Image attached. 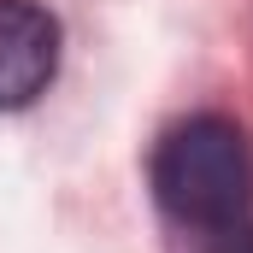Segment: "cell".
Segmentation results:
<instances>
[{
	"mask_svg": "<svg viewBox=\"0 0 253 253\" xmlns=\"http://www.w3.org/2000/svg\"><path fill=\"white\" fill-rule=\"evenodd\" d=\"M153 194L159 206L194 230L242 224L253 200V147L230 118H189L153 153Z\"/></svg>",
	"mask_w": 253,
	"mask_h": 253,
	"instance_id": "1",
	"label": "cell"
},
{
	"mask_svg": "<svg viewBox=\"0 0 253 253\" xmlns=\"http://www.w3.org/2000/svg\"><path fill=\"white\" fill-rule=\"evenodd\" d=\"M59 71V24L36 0H0V112L47 94Z\"/></svg>",
	"mask_w": 253,
	"mask_h": 253,
	"instance_id": "2",
	"label": "cell"
},
{
	"mask_svg": "<svg viewBox=\"0 0 253 253\" xmlns=\"http://www.w3.org/2000/svg\"><path fill=\"white\" fill-rule=\"evenodd\" d=\"M206 253H253V224H230V230H218Z\"/></svg>",
	"mask_w": 253,
	"mask_h": 253,
	"instance_id": "3",
	"label": "cell"
}]
</instances>
